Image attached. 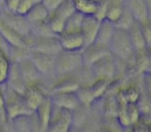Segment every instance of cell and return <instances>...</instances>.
Segmentation results:
<instances>
[{"label": "cell", "mask_w": 151, "mask_h": 132, "mask_svg": "<svg viewBox=\"0 0 151 132\" xmlns=\"http://www.w3.org/2000/svg\"><path fill=\"white\" fill-rule=\"evenodd\" d=\"M64 0H41L42 4L46 7V9L48 10L50 15L52 12H54L57 8L59 7V5L63 2Z\"/></svg>", "instance_id": "4dcf8cb0"}, {"label": "cell", "mask_w": 151, "mask_h": 132, "mask_svg": "<svg viewBox=\"0 0 151 132\" xmlns=\"http://www.w3.org/2000/svg\"><path fill=\"white\" fill-rule=\"evenodd\" d=\"M110 85V81L105 80V78H96L91 85V89L93 91V94L95 96L96 100L101 98L106 91L108 90V87Z\"/></svg>", "instance_id": "484cf974"}, {"label": "cell", "mask_w": 151, "mask_h": 132, "mask_svg": "<svg viewBox=\"0 0 151 132\" xmlns=\"http://www.w3.org/2000/svg\"><path fill=\"white\" fill-rule=\"evenodd\" d=\"M90 68L95 80L96 78H105V80L111 81L117 74V59L111 54H109L95 62L93 65L90 66Z\"/></svg>", "instance_id": "5b68a950"}, {"label": "cell", "mask_w": 151, "mask_h": 132, "mask_svg": "<svg viewBox=\"0 0 151 132\" xmlns=\"http://www.w3.org/2000/svg\"><path fill=\"white\" fill-rule=\"evenodd\" d=\"M0 3H1V0H0Z\"/></svg>", "instance_id": "8d00e7d4"}, {"label": "cell", "mask_w": 151, "mask_h": 132, "mask_svg": "<svg viewBox=\"0 0 151 132\" xmlns=\"http://www.w3.org/2000/svg\"><path fill=\"white\" fill-rule=\"evenodd\" d=\"M147 19L151 22V0H147Z\"/></svg>", "instance_id": "1f68e13d"}, {"label": "cell", "mask_w": 151, "mask_h": 132, "mask_svg": "<svg viewBox=\"0 0 151 132\" xmlns=\"http://www.w3.org/2000/svg\"><path fill=\"white\" fill-rule=\"evenodd\" d=\"M26 19L28 20V22L32 25L40 24L48 21L50 18V12L46 9L45 6L42 4V2H38V3L34 4L31 7V9L27 12Z\"/></svg>", "instance_id": "d6986e66"}, {"label": "cell", "mask_w": 151, "mask_h": 132, "mask_svg": "<svg viewBox=\"0 0 151 132\" xmlns=\"http://www.w3.org/2000/svg\"><path fill=\"white\" fill-rule=\"evenodd\" d=\"M28 48L31 52L55 56H57L62 51L58 36H34L31 34L28 41Z\"/></svg>", "instance_id": "277c9868"}, {"label": "cell", "mask_w": 151, "mask_h": 132, "mask_svg": "<svg viewBox=\"0 0 151 132\" xmlns=\"http://www.w3.org/2000/svg\"><path fill=\"white\" fill-rule=\"evenodd\" d=\"M109 54H111V53H110L109 48L107 46H104V44H98L95 41L93 44L84 46L83 50L81 51L83 65L90 67L98 60Z\"/></svg>", "instance_id": "ba28073f"}, {"label": "cell", "mask_w": 151, "mask_h": 132, "mask_svg": "<svg viewBox=\"0 0 151 132\" xmlns=\"http://www.w3.org/2000/svg\"><path fill=\"white\" fill-rule=\"evenodd\" d=\"M54 105L58 106L64 110H77L80 106V102L77 98V95L75 92H66V93H54L50 95Z\"/></svg>", "instance_id": "7c38bea8"}, {"label": "cell", "mask_w": 151, "mask_h": 132, "mask_svg": "<svg viewBox=\"0 0 151 132\" xmlns=\"http://www.w3.org/2000/svg\"><path fill=\"white\" fill-rule=\"evenodd\" d=\"M75 12L76 7L73 0H64L59 7L50 15L48 18V24L52 32L57 35L63 32L66 20Z\"/></svg>", "instance_id": "3957f363"}, {"label": "cell", "mask_w": 151, "mask_h": 132, "mask_svg": "<svg viewBox=\"0 0 151 132\" xmlns=\"http://www.w3.org/2000/svg\"><path fill=\"white\" fill-rule=\"evenodd\" d=\"M45 95L46 94H44L37 86L32 85V86L26 87V90L23 93V98H24L29 110L34 112L40 104V102L43 100Z\"/></svg>", "instance_id": "e0dca14e"}, {"label": "cell", "mask_w": 151, "mask_h": 132, "mask_svg": "<svg viewBox=\"0 0 151 132\" xmlns=\"http://www.w3.org/2000/svg\"><path fill=\"white\" fill-rule=\"evenodd\" d=\"M18 65L27 86H32V85L37 86L43 78V76L40 74V72L37 70L30 58L20 61L18 62Z\"/></svg>", "instance_id": "30bf717a"}, {"label": "cell", "mask_w": 151, "mask_h": 132, "mask_svg": "<svg viewBox=\"0 0 151 132\" xmlns=\"http://www.w3.org/2000/svg\"><path fill=\"white\" fill-rule=\"evenodd\" d=\"M114 31H115V26H114L113 23H111L108 20L101 21L97 38H96V42L108 46L112 36H113Z\"/></svg>", "instance_id": "ffe728a7"}, {"label": "cell", "mask_w": 151, "mask_h": 132, "mask_svg": "<svg viewBox=\"0 0 151 132\" xmlns=\"http://www.w3.org/2000/svg\"><path fill=\"white\" fill-rule=\"evenodd\" d=\"M108 48L112 56L115 57L117 60L129 62L136 58V53L129 39V33L122 29L115 28Z\"/></svg>", "instance_id": "6da1fadb"}, {"label": "cell", "mask_w": 151, "mask_h": 132, "mask_svg": "<svg viewBox=\"0 0 151 132\" xmlns=\"http://www.w3.org/2000/svg\"><path fill=\"white\" fill-rule=\"evenodd\" d=\"M34 4H36V3L33 0H21L18 9H17V14L22 15V16H26L27 12L31 9V7Z\"/></svg>", "instance_id": "f1b7e54d"}, {"label": "cell", "mask_w": 151, "mask_h": 132, "mask_svg": "<svg viewBox=\"0 0 151 132\" xmlns=\"http://www.w3.org/2000/svg\"><path fill=\"white\" fill-rule=\"evenodd\" d=\"M135 22H136V20H135V18H134L133 14L129 12V9L127 7V5H125L124 10H123V12L121 14L119 19L114 23V26H115V28L122 29V30L127 31L133 26V24Z\"/></svg>", "instance_id": "d4e9b609"}, {"label": "cell", "mask_w": 151, "mask_h": 132, "mask_svg": "<svg viewBox=\"0 0 151 132\" xmlns=\"http://www.w3.org/2000/svg\"><path fill=\"white\" fill-rule=\"evenodd\" d=\"M83 66L81 52L63 51L56 56V76L73 73Z\"/></svg>", "instance_id": "7a4b0ae2"}, {"label": "cell", "mask_w": 151, "mask_h": 132, "mask_svg": "<svg viewBox=\"0 0 151 132\" xmlns=\"http://www.w3.org/2000/svg\"><path fill=\"white\" fill-rule=\"evenodd\" d=\"M95 1H97V2H100V1H101V0H95Z\"/></svg>", "instance_id": "e575fe53"}, {"label": "cell", "mask_w": 151, "mask_h": 132, "mask_svg": "<svg viewBox=\"0 0 151 132\" xmlns=\"http://www.w3.org/2000/svg\"><path fill=\"white\" fill-rule=\"evenodd\" d=\"M73 1H74V2H75V1H77V0H73Z\"/></svg>", "instance_id": "d590c367"}, {"label": "cell", "mask_w": 151, "mask_h": 132, "mask_svg": "<svg viewBox=\"0 0 151 132\" xmlns=\"http://www.w3.org/2000/svg\"><path fill=\"white\" fill-rule=\"evenodd\" d=\"M58 37L63 51L81 52L86 46L81 32H62Z\"/></svg>", "instance_id": "9c48e42d"}, {"label": "cell", "mask_w": 151, "mask_h": 132, "mask_svg": "<svg viewBox=\"0 0 151 132\" xmlns=\"http://www.w3.org/2000/svg\"><path fill=\"white\" fill-rule=\"evenodd\" d=\"M4 58H8V57L6 56L5 53H4L1 49H0V60H1V59H4Z\"/></svg>", "instance_id": "d6a6232c"}, {"label": "cell", "mask_w": 151, "mask_h": 132, "mask_svg": "<svg viewBox=\"0 0 151 132\" xmlns=\"http://www.w3.org/2000/svg\"><path fill=\"white\" fill-rule=\"evenodd\" d=\"M127 33H129V39H131V42L133 44V48L135 50L136 55L141 54V53H144L147 51L141 23L136 21L133 24V26L127 30Z\"/></svg>", "instance_id": "9a60e30c"}, {"label": "cell", "mask_w": 151, "mask_h": 132, "mask_svg": "<svg viewBox=\"0 0 151 132\" xmlns=\"http://www.w3.org/2000/svg\"><path fill=\"white\" fill-rule=\"evenodd\" d=\"M142 29H143L144 37H145L146 41V48L147 51L151 52V22L146 21V22L142 23Z\"/></svg>", "instance_id": "83f0119b"}, {"label": "cell", "mask_w": 151, "mask_h": 132, "mask_svg": "<svg viewBox=\"0 0 151 132\" xmlns=\"http://www.w3.org/2000/svg\"><path fill=\"white\" fill-rule=\"evenodd\" d=\"M124 8H125L124 0H108L105 20L110 21V22L114 24L119 19V17L123 12Z\"/></svg>", "instance_id": "44dd1931"}, {"label": "cell", "mask_w": 151, "mask_h": 132, "mask_svg": "<svg viewBox=\"0 0 151 132\" xmlns=\"http://www.w3.org/2000/svg\"><path fill=\"white\" fill-rule=\"evenodd\" d=\"M84 16L76 10L66 20L63 32H80Z\"/></svg>", "instance_id": "7402d4cb"}, {"label": "cell", "mask_w": 151, "mask_h": 132, "mask_svg": "<svg viewBox=\"0 0 151 132\" xmlns=\"http://www.w3.org/2000/svg\"><path fill=\"white\" fill-rule=\"evenodd\" d=\"M10 61L8 58H4L0 60V84H5L7 80L8 72H9Z\"/></svg>", "instance_id": "4316f807"}, {"label": "cell", "mask_w": 151, "mask_h": 132, "mask_svg": "<svg viewBox=\"0 0 151 132\" xmlns=\"http://www.w3.org/2000/svg\"><path fill=\"white\" fill-rule=\"evenodd\" d=\"M5 85L21 95H23V93L25 92L27 85L25 83L24 78H23L18 63L10 62L9 72H8V76L5 82Z\"/></svg>", "instance_id": "5bb4252c"}, {"label": "cell", "mask_w": 151, "mask_h": 132, "mask_svg": "<svg viewBox=\"0 0 151 132\" xmlns=\"http://www.w3.org/2000/svg\"><path fill=\"white\" fill-rule=\"evenodd\" d=\"M75 3L76 10L83 16H95L98 7V2L95 0H77Z\"/></svg>", "instance_id": "603a6c76"}, {"label": "cell", "mask_w": 151, "mask_h": 132, "mask_svg": "<svg viewBox=\"0 0 151 132\" xmlns=\"http://www.w3.org/2000/svg\"><path fill=\"white\" fill-rule=\"evenodd\" d=\"M2 8L10 12H17L21 0H1Z\"/></svg>", "instance_id": "f546056e"}, {"label": "cell", "mask_w": 151, "mask_h": 132, "mask_svg": "<svg viewBox=\"0 0 151 132\" xmlns=\"http://www.w3.org/2000/svg\"><path fill=\"white\" fill-rule=\"evenodd\" d=\"M0 34L3 36V38L10 44L12 46H19V48H28L27 46L26 39L18 32L12 29L9 26L5 24L3 21L0 19Z\"/></svg>", "instance_id": "2e32d148"}, {"label": "cell", "mask_w": 151, "mask_h": 132, "mask_svg": "<svg viewBox=\"0 0 151 132\" xmlns=\"http://www.w3.org/2000/svg\"><path fill=\"white\" fill-rule=\"evenodd\" d=\"M100 24H101V21L98 20L95 16H84L80 32L83 36L86 46L96 41Z\"/></svg>", "instance_id": "8fae6325"}, {"label": "cell", "mask_w": 151, "mask_h": 132, "mask_svg": "<svg viewBox=\"0 0 151 132\" xmlns=\"http://www.w3.org/2000/svg\"><path fill=\"white\" fill-rule=\"evenodd\" d=\"M52 107H54V103H52V97H50V95H45L43 100L40 102L38 107L34 112L36 118L38 119L40 125L45 132H47L48 125L50 122Z\"/></svg>", "instance_id": "4fadbf2b"}, {"label": "cell", "mask_w": 151, "mask_h": 132, "mask_svg": "<svg viewBox=\"0 0 151 132\" xmlns=\"http://www.w3.org/2000/svg\"><path fill=\"white\" fill-rule=\"evenodd\" d=\"M0 19L23 37L27 38L29 35H31V24L25 16L17 12H7L2 8V10H0Z\"/></svg>", "instance_id": "8992f818"}, {"label": "cell", "mask_w": 151, "mask_h": 132, "mask_svg": "<svg viewBox=\"0 0 151 132\" xmlns=\"http://www.w3.org/2000/svg\"><path fill=\"white\" fill-rule=\"evenodd\" d=\"M0 132H5V131H4L3 128H0Z\"/></svg>", "instance_id": "836d02e7"}, {"label": "cell", "mask_w": 151, "mask_h": 132, "mask_svg": "<svg viewBox=\"0 0 151 132\" xmlns=\"http://www.w3.org/2000/svg\"><path fill=\"white\" fill-rule=\"evenodd\" d=\"M30 59L43 78L56 76V56L31 52Z\"/></svg>", "instance_id": "52a82bcc"}, {"label": "cell", "mask_w": 151, "mask_h": 132, "mask_svg": "<svg viewBox=\"0 0 151 132\" xmlns=\"http://www.w3.org/2000/svg\"><path fill=\"white\" fill-rule=\"evenodd\" d=\"M125 5L137 22L144 23L147 19V0H124Z\"/></svg>", "instance_id": "ac0fdd59"}, {"label": "cell", "mask_w": 151, "mask_h": 132, "mask_svg": "<svg viewBox=\"0 0 151 132\" xmlns=\"http://www.w3.org/2000/svg\"><path fill=\"white\" fill-rule=\"evenodd\" d=\"M76 95L80 102V105L90 106L96 101V98L93 94L91 86H80L76 90Z\"/></svg>", "instance_id": "cb8c5ba5"}]
</instances>
